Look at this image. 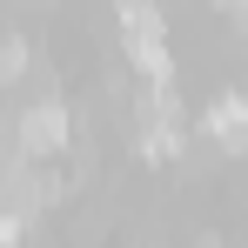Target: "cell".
<instances>
[{"label":"cell","mask_w":248,"mask_h":248,"mask_svg":"<svg viewBox=\"0 0 248 248\" xmlns=\"http://www.w3.org/2000/svg\"><path fill=\"white\" fill-rule=\"evenodd\" d=\"M121 14V41H127V61L148 74V81H168V20L155 0H114Z\"/></svg>","instance_id":"6da1fadb"},{"label":"cell","mask_w":248,"mask_h":248,"mask_svg":"<svg viewBox=\"0 0 248 248\" xmlns=\"http://www.w3.org/2000/svg\"><path fill=\"white\" fill-rule=\"evenodd\" d=\"M20 74H27V41L0 34V81H20Z\"/></svg>","instance_id":"277c9868"},{"label":"cell","mask_w":248,"mask_h":248,"mask_svg":"<svg viewBox=\"0 0 248 248\" xmlns=\"http://www.w3.org/2000/svg\"><path fill=\"white\" fill-rule=\"evenodd\" d=\"M221 7H228V14H235V20H248V0H221Z\"/></svg>","instance_id":"5b68a950"},{"label":"cell","mask_w":248,"mask_h":248,"mask_svg":"<svg viewBox=\"0 0 248 248\" xmlns=\"http://www.w3.org/2000/svg\"><path fill=\"white\" fill-rule=\"evenodd\" d=\"M202 134L228 141V148H248V94H221V101L202 114Z\"/></svg>","instance_id":"3957f363"},{"label":"cell","mask_w":248,"mask_h":248,"mask_svg":"<svg viewBox=\"0 0 248 248\" xmlns=\"http://www.w3.org/2000/svg\"><path fill=\"white\" fill-rule=\"evenodd\" d=\"M67 134H74L67 108H61V101H34V108L20 114V155H27V161H54V155L67 148Z\"/></svg>","instance_id":"7a4b0ae2"}]
</instances>
